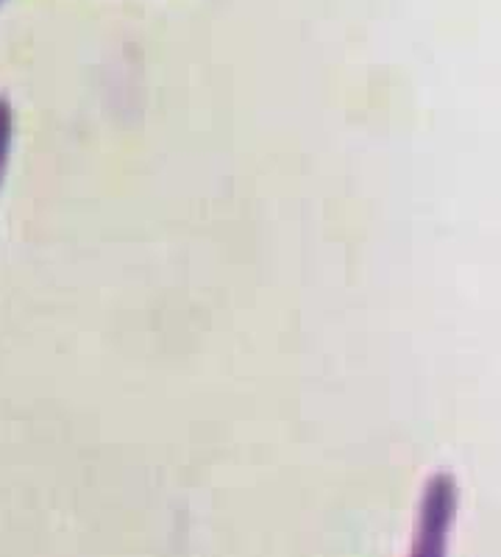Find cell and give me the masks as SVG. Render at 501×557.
<instances>
[{
	"label": "cell",
	"instance_id": "obj_2",
	"mask_svg": "<svg viewBox=\"0 0 501 557\" xmlns=\"http://www.w3.org/2000/svg\"><path fill=\"white\" fill-rule=\"evenodd\" d=\"M12 134H14V117L12 103L7 96H0V178L7 173V159L12 151Z\"/></svg>",
	"mask_w": 501,
	"mask_h": 557
},
{
	"label": "cell",
	"instance_id": "obj_1",
	"mask_svg": "<svg viewBox=\"0 0 501 557\" xmlns=\"http://www.w3.org/2000/svg\"><path fill=\"white\" fill-rule=\"evenodd\" d=\"M451 513H454V485L446 474L429 480L421 499L418 527H415L413 557H443L446 535H449Z\"/></svg>",
	"mask_w": 501,
	"mask_h": 557
}]
</instances>
